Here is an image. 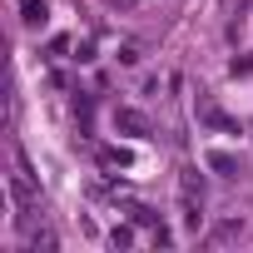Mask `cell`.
<instances>
[{
    "mask_svg": "<svg viewBox=\"0 0 253 253\" xmlns=\"http://www.w3.org/2000/svg\"><path fill=\"white\" fill-rule=\"evenodd\" d=\"M119 129H129L134 139H144V134H149V119H144L139 109H119Z\"/></svg>",
    "mask_w": 253,
    "mask_h": 253,
    "instance_id": "1",
    "label": "cell"
},
{
    "mask_svg": "<svg viewBox=\"0 0 253 253\" xmlns=\"http://www.w3.org/2000/svg\"><path fill=\"white\" fill-rule=\"evenodd\" d=\"M179 194L184 199H204V174L199 169H179Z\"/></svg>",
    "mask_w": 253,
    "mask_h": 253,
    "instance_id": "2",
    "label": "cell"
},
{
    "mask_svg": "<svg viewBox=\"0 0 253 253\" xmlns=\"http://www.w3.org/2000/svg\"><path fill=\"white\" fill-rule=\"evenodd\" d=\"M204 164H209L213 174H223V179H233V174H238V159H233V154H223V149H213Z\"/></svg>",
    "mask_w": 253,
    "mask_h": 253,
    "instance_id": "3",
    "label": "cell"
},
{
    "mask_svg": "<svg viewBox=\"0 0 253 253\" xmlns=\"http://www.w3.org/2000/svg\"><path fill=\"white\" fill-rule=\"evenodd\" d=\"M243 233V218H223V223H213V233H209V243H233Z\"/></svg>",
    "mask_w": 253,
    "mask_h": 253,
    "instance_id": "4",
    "label": "cell"
},
{
    "mask_svg": "<svg viewBox=\"0 0 253 253\" xmlns=\"http://www.w3.org/2000/svg\"><path fill=\"white\" fill-rule=\"evenodd\" d=\"M45 15H50V10H45V0H25V15H20V20L35 30V25H45Z\"/></svg>",
    "mask_w": 253,
    "mask_h": 253,
    "instance_id": "5",
    "label": "cell"
},
{
    "mask_svg": "<svg viewBox=\"0 0 253 253\" xmlns=\"http://www.w3.org/2000/svg\"><path fill=\"white\" fill-rule=\"evenodd\" d=\"M55 243H60L55 228H35V233H30V248H55Z\"/></svg>",
    "mask_w": 253,
    "mask_h": 253,
    "instance_id": "6",
    "label": "cell"
},
{
    "mask_svg": "<svg viewBox=\"0 0 253 253\" xmlns=\"http://www.w3.org/2000/svg\"><path fill=\"white\" fill-rule=\"evenodd\" d=\"M109 238H114V248H129V243H134V233H129V228H114Z\"/></svg>",
    "mask_w": 253,
    "mask_h": 253,
    "instance_id": "7",
    "label": "cell"
},
{
    "mask_svg": "<svg viewBox=\"0 0 253 253\" xmlns=\"http://www.w3.org/2000/svg\"><path fill=\"white\" fill-rule=\"evenodd\" d=\"M119 5H139V0H119Z\"/></svg>",
    "mask_w": 253,
    "mask_h": 253,
    "instance_id": "8",
    "label": "cell"
}]
</instances>
